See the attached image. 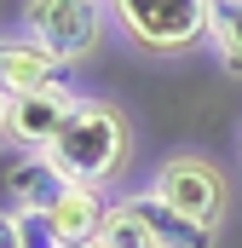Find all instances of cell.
<instances>
[{
	"instance_id": "obj_5",
	"label": "cell",
	"mask_w": 242,
	"mask_h": 248,
	"mask_svg": "<svg viewBox=\"0 0 242 248\" xmlns=\"http://www.w3.org/2000/svg\"><path fill=\"white\" fill-rule=\"evenodd\" d=\"M75 98H81V93H69V87L12 93V98H6V127H0V139H12L23 156H41V150L58 139V127H63V116L75 110Z\"/></svg>"
},
{
	"instance_id": "obj_11",
	"label": "cell",
	"mask_w": 242,
	"mask_h": 248,
	"mask_svg": "<svg viewBox=\"0 0 242 248\" xmlns=\"http://www.w3.org/2000/svg\"><path fill=\"white\" fill-rule=\"evenodd\" d=\"M98 248H156V237H150V225L133 214V202H110L104 231H98Z\"/></svg>"
},
{
	"instance_id": "obj_2",
	"label": "cell",
	"mask_w": 242,
	"mask_h": 248,
	"mask_svg": "<svg viewBox=\"0 0 242 248\" xmlns=\"http://www.w3.org/2000/svg\"><path fill=\"white\" fill-rule=\"evenodd\" d=\"M110 12H116L121 35L133 46L173 58V52H190V46L208 41L213 0H110Z\"/></svg>"
},
{
	"instance_id": "obj_6",
	"label": "cell",
	"mask_w": 242,
	"mask_h": 248,
	"mask_svg": "<svg viewBox=\"0 0 242 248\" xmlns=\"http://www.w3.org/2000/svg\"><path fill=\"white\" fill-rule=\"evenodd\" d=\"M41 87H63V58H52L41 41L29 35H0V93H41Z\"/></svg>"
},
{
	"instance_id": "obj_8",
	"label": "cell",
	"mask_w": 242,
	"mask_h": 248,
	"mask_svg": "<svg viewBox=\"0 0 242 248\" xmlns=\"http://www.w3.org/2000/svg\"><path fill=\"white\" fill-rule=\"evenodd\" d=\"M104 214H110L104 190H92V185H69V190H63V202L52 208V231H58V243H63V248H87V243H98Z\"/></svg>"
},
{
	"instance_id": "obj_10",
	"label": "cell",
	"mask_w": 242,
	"mask_h": 248,
	"mask_svg": "<svg viewBox=\"0 0 242 248\" xmlns=\"http://www.w3.org/2000/svg\"><path fill=\"white\" fill-rule=\"evenodd\" d=\"M208 46L219 52L225 75H242V0H213V12H208Z\"/></svg>"
},
{
	"instance_id": "obj_1",
	"label": "cell",
	"mask_w": 242,
	"mask_h": 248,
	"mask_svg": "<svg viewBox=\"0 0 242 248\" xmlns=\"http://www.w3.org/2000/svg\"><path fill=\"white\" fill-rule=\"evenodd\" d=\"M52 168H58L63 185H92L104 190L110 179L127 173V156H133V122L116 98H75V110L63 116L58 139L41 150Z\"/></svg>"
},
{
	"instance_id": "obj_14",
	"label": "cell",
	"mask_w": 242,
	"mask_h": 248,
	"mask_svg": "<svg viewBox=\"0 0 242 248\" xmlns=\"http://www.w3.org/2000/svg\"><path fill=\"white\" fill-rule=\"evenodd\" d=\"M0 127H6V93H0Z\"/></svg>"
},
{
	"instance_id": "obj_7",
	"label": "cell",
	"mask_w": 242,
	"mask_h": 248,
	"mask_svg": "<svg viewBox=\"0 0 242 248\" xmlns=\"http://www.w3.org/2000/svg\"><path fill=\"white\" fill-rule=\"evenodd\" d=\"M133 202V214L150 225V237L156 248H213L219 243V231H208V225H196V219H184L173 202H162L156 190H138V196H127Z\"/></svg>"
},
{
	"instance_id": "obj_12",
	"label": "cell",
	"mask_w": 242,
	"mask_h": 248,
	"mask_svg": "<svg viewBox=\"0 0 242 248\" xmlns=\"http://www.w3.org/2000/svg\"><path fill=\"white\" fill-rule=\"evenodd\" d=\"M17 214V243L23 248H63L52 231V214H35V208H12Z\"/></svg>"
},
{
	"instance_id": "obj_4",
	"label": "cell",
	"mask_w": 242,
	"mask_h": 248,
	"mask_svg": "<svg viewBox=\"0 0 242 248\" xmlns=\"http://www.w3.org/2000/svg\"><path fill=\"white\" fill-rule=\"evenodd\" d=\"M104 29V6L98 0H23V35L41 41L52 58L75 63L98 46Z\"/></svg>"
},
{
	"instance_id": "obj_9",
	"label": "cell",
	"mask_w": 242,
	"mask_h": 248,
	"mask_svg": "<svg viewBox=\"0 0 242 248\" xmlns=\"http://www.w3.org/2000/svg\"><path fill=\"white\" fill-rule=\"evenodd\" d=\"M63 179H58V168L46 162V156H23L17 162V173H12V208H35V214H52L63 202Z\"/></svg>"
},
{
	"instance_id": "obj_3",
	"label": "cell",
	"mask_w": 242,
	"mask_h": 248,
	"mask_svg": "<svg viewBox=\"0 0 242 248\" xmlns=\"http://www.w3.org/2000/svg\"><path fill=\"white\" fill-rule=\"evenodd\" d=\"M156 196L162 202H173L184 219H196V225H208V231H219L225 219H231V179H225V168L213 162V156H202V150H173L162 168H156Z\"/></svg>"
},
{
	"instance_id": "obj_13",
	"label": "cell",
	"mask_w": 242,
	"mask_h": 248,
	"mask_svg": "<svg viewBox=\"0 0 242 248\" xmlns=\"http://www.w3.org/2000/svg\"><path fill=\"white\" fill-rule=\"evenodd\" d=\"M0 248H23L17 243V214H12V208H0Z\"/></svg>"
},
{
	"instance_id": "obj_15",
	"label": "cell",
	"mask_w": 242,
	"mask_h": 248,
	"mask_svg": "<svg viewBox=\"0 0 242 248\" xmlns=\"http://www.w3.org/2000/svg\"><path fill=\"white\" fill-rule=\"evenodd\" d=\"M87 248H98V243H87Z\"/></svg>"
}]
</instances>
